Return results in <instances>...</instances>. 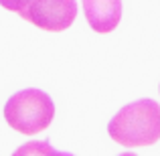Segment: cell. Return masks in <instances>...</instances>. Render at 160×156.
I'll list each match as a JSON object with an SVG mask.
<instances>
[{
	"label": "cell",
	"mask_w": 160,
	"mask_h": 156,
	"mask_svg": "<svg viewBox=\"0 0 160 156\" xmlns=\"http://www.w3.org/2000/svg\"><path fill=\"white\" fill-rule=\"evenodd\" d=\"M20 18L32 23L35 27L51 33H61L69 28L77 18L75 0H31L24 10L18 12Z\"/></svg>",
	"instance_id": "3957f363"
},
{
	"label": "cell",
	"mask_w": 160,
	"mask_h": 156,
	"mask_svg": "<svg viewBox=\"0 0 160 156\" xmlns=\"http://www.w3.org/2000/svg\"><path fill=\"white\" fill-rule=\"evenodd\" d=\"M108 134L126 148L150 146L160 140V105L154 99L128 103L109 120Z\"/></svg>",
	"instance_id": "6da1fadb"
},
{
	"label": "cell",
	"mask_w": 160,
	"mask_h": 156,
	"mask_svg": "<svg viewBox=\"0 0 160 156\" xmlns=\"http://www.w3.org/2000/svg\"><path fill=\"white\" fill-rule=\"evenodd\" d=\"M32 152H37V154L39 152L41 154H57V150L51 148L47 142H32V144H27V146L16 150V154H32Z\"/></svg>",
	"instance_id": "5b68a950"
},
{
	"label": "cell",
	"mask_w": 160,
	"mask_h": 156,
	"mask_svg": "<svg viewBox=\"0 0 160 156\" xmlns=\"http://www.w3.org/2000/svg\"><path fill=\"white\" fill-rule=\"evenodd\" d=\"M55 116V103L49 98V93L35 87L16 91L8 98L4 105V120L12 130L24 134V136H35L49 128Z\"/></svg>",
	"instance_id": "7a4b0ae2"
},
{
	"label": "cell",
	"mask_w": 160,
	"mask_h": 156,
	"mask_svg": "<svg viewBox=\"0 0 160 156\" xmlns=\"http://www.w3.org/2000/svg\"><path fill=\"white\" fill-rule=\"evenodd\" d=\"M31 2V0H0V6H4L6 10H12L18 14L20 10H24L27 8V4Z\"/></svg>",
	"instance_id": "8992f818"
},
{
	"label": "cell",
	"mask_w": 160,
	"mask_h": 156,
	"mask_svg": "<svg viewBox=\"0 0 160 156\" xmlns=\"http://www.w3.org/2000/svg\"><path fill=\"white\" fill-rule=\"evenodd\" d=\"M83 12L95 33H112L122 18V0H83Z\"/></svg>",
	"instance_id": "277c9868"
}]
</instances>
